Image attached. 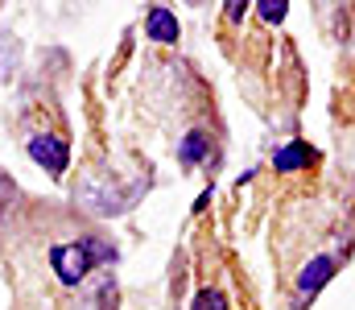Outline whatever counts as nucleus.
I'll return each instance as SVG.
<instances>
[{"label": "nucleus", "mask_w": 355, "mask_h": 310, "mask_svg": "<svg viewBox=\"0 0 355 310\" xmlns=\"http://www.w3.org/2000/svg\"><path fill=\"white\" fill-rule=\"evenodd\" d=\"M99 257H107V248H95L91 240H79V244H58V248L50 252V261H54V269H58V277H62V282H79V277L91 269V261H99Z\"/></svg>", "instance_id": "nucleus-1"}, {"label": "nucleus", "mask_w": 355, "mask_h": 310, "mask_svg": "<svg viewBox=\"0 0 355 310\" xmlns=\"http://www.w3.org/2000/svg\"><path fill=\"white\" fill-rule=\"evenodd\" d=\"M331 273H335V257H314V261L302 269V277H297V302L314 298V294L331 282Z\"/></svg>", "instance_id": "nucleus-2"}, {"label": "nucleus", "mask_w": 355, "mask_h": 310, "mask_svg": "<svg viewBox=\"0 0 355 310\" xmlns=\"http://www.w3.org/2000/svg\"><path fill=\"white\" fill-rule=\"evenodd\" d=\"M29 157H33L37 166H46L50 174H62V170H67V145L54 141V137H33V141H29Z\"/></svg>", "instance_id": "nucleus-3"}, {"label": "nucleus", "mask_w": 355, "mask_h": 310, "mask_svg": "<svg viewBox=\"0 0 355 310\" xmlns=\"http://www.w3.org/2000/svg\"><path fill=\"white\" fill-rule=\"evenodd\" d=\"M145 33H149L153 42H178V17L166 4H153L149 17H145Z\"/></svg>", "instance_id": "nucleus-4"}, {"label": "nucleus", "mask_w": 355, "mask_h": 310, "mask_svg": "<svg viewBox=\"0 0 355 310\" xmlns=\"http://www.w3.org/2000/svg\"><path fill=\"white\" fill-rule=\"evenodd\" d=\"M272 162H277V170H297V166H310V162H314V153H310L306 145H289V149H281Z\"/></svg>", "instance_id": "nucleus-5"}, {"label": "nucleus", "mask_w": 355, "mask_h": 310, "mask_svg": "<svg viewBox=\"0 0 355 310\" xmlns=\"http://www.w3.org/2000/svg\"><path fill=\"white\" fill-rule=\"evenodd\" d=\"M207 153V137L202 132H190L186 141H182V162H198Z\"/></svg>", "instance_id": "nucleus-6"}, {"label": "nucleus", "mask_w": 355, "mask_h": 310, "mask_svg": "<svg viewBox=\"0 0 355 310\" xmlns=\"http://www.w3.org/2000/svg\"><path fill=\"white\" fill-rule=\"evenodd\" d=\"M257 8H261V17H265V21H281V17H285V8H289V4H281V0H261V4H257Z\"/></svg>", "instance_id": "nucleus-7"}, {"label": "nucleus", "mask_w": 355, "mask_h": 310, "mask_svg": "<svg viewBox=\"0 0 355 310\" xmlns=\"http://www.w3.org/2000/svg\"><path fill=\"white\" fill-rule=\"evenodd\" d=\"M194 310H223V298H219L215 290H202V294L194 298Z\"/></svg>", "instance_id": "nucleus-8"}, {"label": "nucleus", "mask_w": 355, "mask_h": 310, "mask_svg": "<svg viewBox=\"0 0 355 310\" xmlns=\"http://www.w3.org/2000/svg\"><path fill=\"white\" fill-rule=\"evenodd\" d=\"M223 8H227V17H232V21H240V17L248 12V4H240V0H232V4H223Z\"/></svg>", "instance_id": "nucleus-9"}]
</instances>
